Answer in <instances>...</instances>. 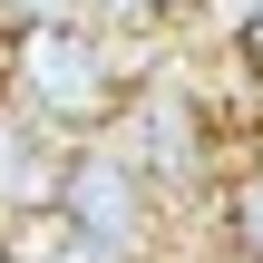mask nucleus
<instances>
[{"mask_svg":"<svg viewBox=\"0 0 263 263\" xmlns=\"http://www.w3.org/2000/svg\"><path fill=\"white\" fill-rule=\"evenodd\" d=\"M127 78H137V59L107 20H10L0 29V98L68 146L117 117Z\"/></svg>","mask_w":263,"mask_h":263,"instance_id":"nucleus-1","label":"nucleus"},{"mask_svg":"<svg viewBox=\"0 0 263 263\" xmlns=\"http://www.w3.org/2000/svg\"><path fill=\"white\" fill-rule=\"evenodd\" d=\"M205 205L224 215L234 263H263V185H254V176H215V195H205Z\"/></svg>","mask_w":263,"mask_h":263,"instance_id":"nucleus-4","label":"nucleus"},{"mask_svg":"<svg viewBox=\"0 0 263 263\" xmlns=\"http://www.w3.org/2000/svg\"><path fill=\"white\" fill-rule=\"evenodd\" d=\"M137 10H156V20H176V10H185V0H137Z\"/></svg>","mask_w":263,"mask_h":263,"instance_id":"nucleus-8","label":"nucleus"},{"mask_svg":"<svg viewBox=\"0 0 263 263\" xmlns=\"http://www.w3.org/2000/svg\"><path fill=\"white\" fill-rule=\"evenodd\" d=\"M10 20H98V10L88 0H0V29Z\"/></svg>","mask_w":263,"mask_h":263,"instance_id":"nucleus-5","label":"nucleus"},{"mask_svg":"<svg viewBox=\"0 0 263 263\" xmlns=\"http://www.w3.org/2000/svg\"><path fill=\"white\" fill-rule=\"evenodd\" d=\"M244 10H254V0H185V20H205L215 39H234V29H244Z\"/></svg>","mask_w":263,"mask_h":263,"instance_id":"nucleus-6","label":"nucleus"},{"mask_svg":"<svg viewBox=\"0 0 263 263\" xmlns=\"http://www.w3.org/2000/svg\"><path fill=\"white\" fill-rule=\"evenodd\" d=\"M244 176H254V185H263V127H254V166H244Z\"/></svg>","mask_w":263,"mask_h":263,"instance_id":"nucleus-9","label":"nucleus"},{"mask_svg":"<svg viewBox=\"0 0 263 263\" xmlns=\"http://www.w3.org/2000/svg\"><path fill=\"white\" fill-rule=\"evenodd\" d=\"M59 176H68V137H49L39 117H20L0 98V224L10 215H49L59 205Z\"/></svg>","mask_w":263,"mask_h":263,"instance_id":"nucleus-3","label":"nucleus"},{"mask_svg":"<svg viewBox=\"0 0 263 263\" xmlns=\"http://www.w3.org/2000/svg\"><path fill=\"white\" fill-rule=\"evenodd\" d=\"M234 59H263V0L244 10V29H234Z\"/></svg>","mask_w":263,"mask_h":263,"instance_id":"nucleus-7","label":"nucleus"},{"mask_svg":"<svg viewBox=\"0 0 263 263\" xmlns=\"http://www.w3.org/2000/svg\"><path fill=\"white\" fill-rule=\"evenodd\" d=\"M0 263H20V254H10V244H0Z\"/></svg>","mask_w":263,"mask_h":263,"instance_id":"nucleus-10","label":"nucleus"},{"mask_svg":"<svg viewBox=\"0 0 263 263\" xmlns=\"http://www.w3.org/2000/svg\"><path fill=\"white\" fill-rule=\"evenodd\" d=\"M98 137H117L156 195H215V127H205V98L185 78H127L117 117Z\"/></svg>","mask_w":263,"mask_h":263,"instance_id":"nucleus-2","label":"nucleus"}]
</instances>
